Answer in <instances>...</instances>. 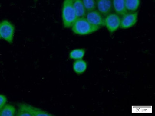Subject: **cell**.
Here are the masks:
<instances>
[{
	"label": "cell",
	"mask_w": 155,
	"mask_h": 116,
	"mask_svg": "<svg viewBox=\"0 0 155 116\" xmlns=\"http://www.w3.org/2000/svg\"><path fill=\"white\" fill-rule=\"evenodd\" d=\"M15 108L10 104H6L0 111V116H14L16 114Z\"/></svg>",
	"instance_id": "cell-13"
},
{
	"label": "cell",
	"mask_w": 155,
	"mask_h": 116,
	"mask_svg": "<svg viewBox=\"0 0 155 116\" xmlns=\"http://www.w3.org/2000/svg\"><path fill=\"white\" fill-rule=\"evenodd\" d=\"M98 11L106 16L113 11L112 0H95Z\"/></svg>",
	"instance_id": "cell-7"
},
{
	"label": "cell",
	"mask_w": 155,
	"mask_h": 116,
	"mask_svg": "<svg viewBox=\"0 0 155 116\" xmlns=\"http://www.w3.org/2000/svg\"><path fill=\"white\" fill-rule=\"evenodd\" d=\"M138 13L134 12H127L122 16L120 28L126 29L134 26L137 21Z\"/></svg>",
	"instance_id": "cell-5"
},
{
	"label": "cell",
	"mask_w": 155,
	"mask_h": 116,
	"mask_svg": "<svg viewBox=\"0 0 155 116\" xmlns=\"http://www.w3.org/2000/svg\"><path fill=\"white\" fill-rule=\"evenodd\" d=\"M73 5L77 18L85 17L87 11L81 0H73Z\"/></svg>",
	"instance_id": "cell-9"
},
{
	"label": "cell",
	"mask_w": 155,
	"mask_h": 116,
	"mask_svg": "<svg viewBox=\"0 0 155 116\" xmlns=\"http://www.w3.org/2000/svg\"><path fill=\"white\" fill-rule=\"evenodd\" d=\"M15 27L11 22L7 20L0 22V37L10 44L14 40Z\"/></svg>",
	"instance_id": "cell-3"
},
{
	"label": "cell",
	"mask_w": 155,
	"mask_h": 116,
	"mask_svg": "<svg viewBox=\"0 0 155 116\" xmlns=\"http://www.w3.org/2000/svg\"><path fill=\"white\" fill-rule=\"evenodd\" d=\"M113 8L115 13L122 16L127 12L125 5V0H112Z\"/></svg>",
	"instance_id": "cell-10"
},
{
	"label": "cell",
	"mask_w": 155,
	"mask_h": 116,
	"mask_svg": "<svg viewBox=\"0 0 155 116\" xmlns=\"http://www.w3.org/2000/svg\"><path fill=\"white\" fill-rule=\"evenodd\" d=\"M125 2L127 11L134 12L140 7V0H125Z\"/></svg>",
	"instance_id": "cell-12"
},
{
	"label": "cell",
	"mask_w": 155,
	"mask_h": 116,
	"mask_svg": "<svg viewBox=\"0 0 155 116\" xmlns=\"http://www.w3.org/2000/svg\"><path fill=\"white\" fill-rule=\"evenodd\" d=\"M71 28L73 32L79 35L90 34L100 29V27L90 24L85 17L77 18Z\"/></svg>",
	"instance_id": "cell-1"
},
{
	"label": "cell",
	"mask_w": 155,
	"mask_h": 116,
	"mask_svg": "<svg viewBox=\"0 0 155 116\" xmlns=\"http://www.w3.org/2000/svg\"><path fill=\"white\" fill-rule=\"evenodd\" d=\"M85 50L84 49H76L73 50L69 53V58L72 60H78L83 59L85 55Z\"/></svg>",
	"instance_id": "cell-14"
},
{
	"label": "cell",
	"mask_w": 155,
	"mask_h": 116,
	"mask_svg": "<svg viewBox=\"0 0 155 116\" xmlns=\"http://www.w3.org/2000/svg\"><path fill=\"white\" fill-rule=\"evenodd\" d=\"M84 5L87 12L95 10L96 8L95 0H81Z\"/></svg>",
	"instance_id": "cell-15"
},
{
	"label": "cell",
	"mask_w": 155,
	"mask_h": 116,
	"mask_svg": "<svg viewBox=\"0 0 155 116\" xmlns=\"http://www.w3.org/2000/svg\"><path fill=\"white\" fill-rule=\"evenodd\" d=\"M85 18L90 24L97 27H101L104 26V16L98 11L94 10L87 11Z\"/></svg>",
	"instance_id": "cell-6"
},
{
	"label": "cell",
	"mask_w": 155,
	"mask_h": 116,
	"mask_svg": "<svg viewBox=\"0 0 155 116\" xmlns=\"http://www.w3.org/2000/svg\"><path fill=\"white\" fill-rule=\"evenodd\" d=\"M0 39H1V37H0Z\"/></svg>",
	"instance_id": "cell-19"
},
{
	"label": "cell",
	"mask_w": 155,
	"mask_h": 116,
	"mask_svg": "<svg viewBox=\"0 0 155 116\" xmlns=\"http://www.w3.org/2000/svg\"><path fill=\"white\" fill-rule=\"evenodd\" d=\"M121 18L116 13H110L104 18V26L111 34L120 28Z\"/></svg>",
	"instance_id": "cell-4"
},
{
	"label": "cell",
	"mask_w": 155,
	"mask_h": 116,
	"mask_svg": "<svg viewBox=\"0 0 155 116\" xmlns=\"http://www.w3.org/2000/svg\"><path fill=\"white\" fill-rule=\"evenodd\" d=\"M34 1H37V0H34Z\"/></svg>",
	"instance_id": "cell-18"
},
{
	"label": "cell",
	"mask_w": 155,
	"mask_h": 116,
	"mask_svg": "<svg viewBox=\"0 0 155 116\" xmlns=\"http://www.w3.org/2000/svg\"><path fill=\"white\" fill-rule=\"evenodd\" d=\"M19 106V109L16 113V116H32L29 112L27 111L26 109Z\"/></svg>",
	"instance_id": "cell-16"
},
{
	"label": "cell",
	"mask_w": 155,
	"mask_h": 116,
	"mask_svg": "<svg viewBox=\"0 0 155 116\" xmlns=\"http://www.w3.org/2000/svg\"><path fill=\"white\" fill-rule=\"evenodd\" d=\"M62 17L64 27L71 28L78 18L73 5V0H64L62 7Z\"/></svg>",
	"instance_id": "cell-2"
},
{
	"label": "cell",
	"mask_w": 155,
	"mask_h": 116,
	"mask_svg": "<svg viewBox=\"0 0 155 116\" xmlns=\"http://www.w3.org/2000/svg\"><path fill=\"white\" fill-rule=\"evenodd\" d=\"M87 64L83 59L75 60L73 65L74 71L78 74L84 73L87 70Z\"/></svg>",
	"instance_id": "cell-11"
},
{
	"label": "cell",
	"mask_w": 155,
	"mask_h": 116,
	"mask_svg": "<svg viewBox=\"0 0 155 116\" xmlns=\"http://www.w3.org/2000/svg\"><path fill=\"white\" fill-rule=\"evenodd\" d=\"M7 102V98L6 97V96L2 94H0V111L6 104Z\"/></svg>",
	"instance_id": "cell-17"
},
{
	"label": "cell",
	"mask_w": 155,
	"mask_h": 116,
	"mask_svg": "<svg viewBox=\"0 0 155 116\" xmlns=\"http://www.w3.org/2000/svg\"><path fill=\"white\" fill-rule=\"evenodd\" d=\"M19 106L26 109L27 111L31 114L32 116H53V115L48 112L44 111L43 109L35 107L29 104L21 103Z\"/></svg>",
	"instance_id": "cell-8"
}]
</instances>
